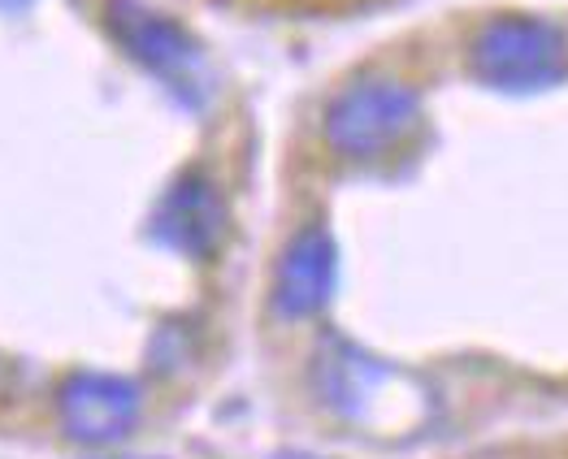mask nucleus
<instances>
[{
  "instance_id": "nucleus-3",
  "label": "nucleus",
  "mask_w": 568,
  "mask_h": 459,
  "mask_svg": "<svg viewBox=\"0 0 568 459\" xmlns=\"http://www.w3.org/2000/svg\"><path fill=\"white\" fill-rule=\"evenodd\" d=\"M422 100L399 79H361L334 95L322 118V139L343 161H378L413 135Z\"/></svg>"
},
{
  "instance_id": "nucleus-6",
  "label": "nucleus",
  "mask_w": 568,
  "mask_h": 459,
  "mask_svg": "<svg viewBox=\"0 0 568 459\" xmlns=\"http://www.w3.org/2000/svg\"><path fill=\"white\" fill-rule=\"evenodd\" d=\"M338 282V243L326 226H304L278 256L274 274V308L286 322L317 317Z\"/></svg>"
},
{
  "instance_id": "nucleus-7",
  "label": "nucleus",
  "mask_w": 568,
  "mask_h": 459,
  "mask_svg": "<svg viewBox=\"0 0 568 459\" xmlns=\"http://www.w3.org/2000/svg\"><path fill=\"white\" fill-rule=\"evenodd\" d=\"M382 373L369 356L352 351V347H326L322 351V365H317V390L322 399L331 404L334 412H365L369 395H374V381Z\"/></svg>"
},
{
  "instance_id": "nucleus-9",
  "label": "nucleus",
  "mask_w": 568,
  "mask_h": 459,
  "mask_svg": "<svg viewBox=\"0 0 568 459\" xmlns=\"http://www.w3.org/2000/svg\"><path fill=\"white\" fill-rule=\"evenodd\" d=\"M274 459H322V456H304V451H283V456H274Z\"/></svg>"
},
{
  "instance_id": "nucleus-4",
  "label": "nucleus",
  "mask_w": 568,
  "mask_h": 459,
  "mask_svg": "<svg viewBox=\"0 0 568 459\" xmlns=\"http://www.w3.org/2000/svg\"><path fill=\"white\" fill-rule=\"evenodd\" d=\"M143 395L131 377L118 373H74L57 390V416L61 429L74 442L88 447H113L122 442L140 420Z\"/></svg>"
},
{
  "instance_id": "nucleus-2",
  "label": "nucleus",
  "mask_w": 568,
  "mask_h": 459,
  "mask_svg": "<svg viewBox=\"0 0 568 459\" xmlns=\"http://www.w3.org/2000/svg\"><path fill=\"white\" fill-rule=\"evenodd\" d=\"M469 65L495 92H542L568 74V35L538 13H499L474 35Z\"/></svg>"
},
{
  "instance_id": "nucleus-8",
  "label": "nucleus",
  "mask_w": 568,
  "mask_h": 459,
  "mask_svg": "<svg viewBox=\"0 0 568 459\" xmlns=\"http://www.w3.org/2000/svg\"><path fill=\"white\" fill-rule=\"evenodd\" d=\"M36 0H0V9H9V13H22V9H31Z\"/></svg>"
},
{
  "instance_id": "nucleus-1",
  "label": "nucleus",
  "mask_w": 568,
  "mask_h": 459,
  "mask_svg": "<svg viewBox=\"0 0 568 459\" xmlns=\"http://www.w3.org/2000/svg\"><path fill=\"white\" fill-rule=\"evenodd\" d=\"M109 35L122 52L143 65L165 92L187 109H204L213 95V70L200 40L165 9H152L148 0H104Z\"/></svg>"
},
{
  "instance_id": "nucleus-5",
  "label": "nucleus",
  "mask_w": 568,
  "mask_h": 459,
  "mask_svg": "<svg viewBox=\"0 0 568 459\" xmlns=\"http://www.w3.org/2000/svg\"><path fill=\"white\" fill-rule=\"evenodd\" d=\"M231 226V213H226V200L217 183L200 170H191L183 178L165 186V195L156 200L152 208V238L187 261H209L217 256L222 238Z\"/></svg>"
}]
</instances>
